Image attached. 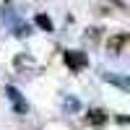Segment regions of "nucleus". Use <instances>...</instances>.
Returning <instances> with one entry per match:
<instances>
[{
  "mask_svg": "<svg viewBox=\"0 0 130 130\" xmlns=\"http://www.w3.org/2000/svg\"><path fill=\"white\" fill-rule=\"evenodd\" d=\"M5 94H8V99L16 104V109H18V112H26V102H21V96H18V91L13 89V86H8V89H5Z\"/></svg>",
  "mask_w": 130,
  "mask_h": 130,
  "instance_id": "obj_4",
  "label": "nucleus"
},
{
  "mask_svg": "<svg viewBox=\"0 0 130 130\" xmlns=\"http://www.w3.org/2000/svg\"><path fill=\"white\" fill-rule=\"evenodd\" d=\"M120 3H125V0H120Z\"/></svg>",
  "mask_w": 130,
  "mask_h": 130,
  "instance_id": "obj_6",
  "label": "nucleus"
},
{
  "mask_svg": "<svg viewBox=\"0 0 130 130\" xmlns=\"http://www.w3.org/2000/svg\"><path fill=\"white\" fill-rule=\"evenodd\" d=\"M34 21H37V26H39V29H44V31H55V24H52V18H50V16L39 13Z\"/></svg>",
  "mask_w": 130,
  "mask_h": 130,
  "instance_id": "obj_5",
  "label": "nucleus"
},
{
  "mask_svg": "<svg viewBox=\"0 0 130 130\" xmlns=\"http://www.w3.org/2000/svg\"><path fill=\"white\" fill-rule=\"evenodd\" d=\"M65 62H68V68H73V70H83L86 65H89V57H86L83 52H78V50H68L65 52Z\"/></svg>",
  "mask_w": 130,
  "mask_h": 130,
  "instance_id": "obj_2",
  "label": "nucleus"
},
{
  "mask_svg": "<svg viewBox=\"0 0 130 130\" xmlns=\"http://www.w3.org/2000/svg\"><path fill=\"white\" fill-rule=\"evenodd\" d=\"M86 122H89V125H104V122H107V112H102V109H89Z\"/></svg>",
  "mask_w": 130,
  "mask_h": 130,
  "instance_id": "obj_3",
  "label": "nucleus"
},
{
  "mask_svg": "<svg viewBox=\"0 0 130 130\" xmlns=\"http://www.w3.org/2000/svg\"><path fill=\"white\" fill-rule=\"evenodd\" d=\"M127 42H130V37L125 34V31H120V34H115V37L107 39V50H109L112 55H122L125 47H127Z\"/></svg>",
  "mask_w": 130,
  "mask_h": 130,
  "instance_id": "obj_1",
  "label": "nucleus"
}]
</instances>
